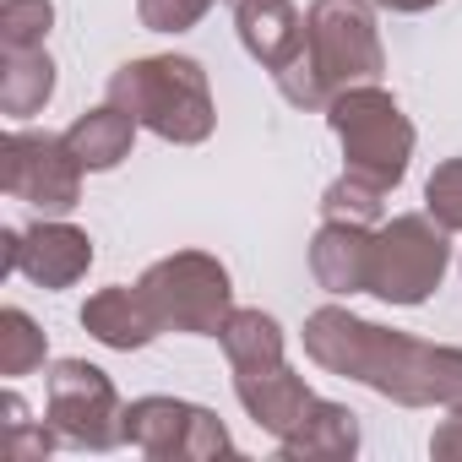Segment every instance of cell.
Wrapping results in <instances>:
<instances>
[{"instance_id": "obj_27", "label": "cell", "mask_w": 462, "mask_h": 462, "mask_svg": "<svg viewBox=\"0 0 462 462\" xmlns=\"http://www.w3.org/2000/svg\"><path fill=\"white\" fill-rule=\"evenodd\" d=\"M228 6H235V0H228Z\"/></svg>"}, {"instance_id": "obj_17", "label": "cell", "mask_w": 462, "mask_h": 462, "mask_svg": "<svg viewBox=\"0 0 462 462\" xmlns=\"http://www.w3.org/2000/svg\"><path fill=\"white\" fill-rule=\"evenodd\" d=\"M55 93V60L44 50H6V71H0V109L12 120H28L50 104Z\"/></svg>"}, {"instance_id": "obj_19", "label": "cell", "mask_w": 462, "mask_h": 462, "mask_svg": "<svg viewBox=\"0 0 462 462\" xmlns=\"http://www.w3.org/2000/svg\"><path fill=\"white\" fill-rule=\"evenodd\" d=\"M44 365V332L28 310H0V375H28Z\"/></svg>"}, {"instance_id": "obj_16", "label": "cell", "mask_w": 462, "mask_h": 462, "mask_svg": "<svg viewBox=\"0 0 462 462\" xmlns=\"http://www.w3.org/2000/svg\"><path fill=\"white\" fill-rule=\"evenodd\" d=\"M278 446H283V457H354L359 424H354V413L343 402H321L316 397L310 413H305V424L294 435H283Z\"/></svg>"}, {"instance_id": "obj_23", "label": "cell", "mask_w": 462, "mask_h": 462, "mask_svg": "<svg viewBox=\"0 0 462 462\" xmlns=\"http://www.w3.org/2000/svg\"><path fill=\"white\" fill-rule=\"evenodd\" d=\"M212 6H217V0H136V17H142V28H152V33H185V28H196Z\"/></svg>"}, {"instance_id": "obj_15", "label": "cell", "mask_w": 462, "mask_h": 462, "mask_svg": "<svg viewBox=\"0 0 462 462\" xmlns=\"http://www.w3.org/2000/svg\"><path fill=\"white\" fill-rule=\"evenodd\" d=\"M131 136H136V120H131L120 104H104V109L82 115V120H71L66 147L77 152V163H82L88 174H104V169H115V163L131 152Z\"/></svg>"}, {"instance_id": "obj_11", "label": "cell", "mask_w": 462, "mask_h": 462, "mask_svg": "<svg viewBox=\"0 0 462 462\" xmlns=\"http://www.w3.org/2000/svg\"><path fill=\"white\" fill-rule=\"evenodd\" d=\"M235 392H240V402H245V413L262 424V430H273L278 440L283 435H294L300 424H305V413H310V402H316V392L289 370V365H267V370H235Z\"/></svg>"}, {"instance_id": "obj_8", "label": "cell", "mask_w": 462, "mask_h": 462, "mask_svg": "<svg viewBox=\"0 0 462 462\" xmlns=\"http://www.w3.org/2000/svg\"><path fill=\"white\" fill-rule=\"evenodd\" d=\"M0 185L39 212H71L82 201V163L66 147V136L12 131L0 142Z\"/></svg>"}, {"instance_id": "obj_13", "label": "cell", "mask_w": 462, "mask_h": 462, "mask_svg": "<svg viewBox=\"0 0 462 462\" xmlns=\"http://www.w3.org/2000/svg\"><path fill=\"white\" fill-rule=\"evenodd\" d=\"M235 23H240V44L273 77L305 55V17L289 0H235Z\"/></svg>"}, {"instance_id": "obj_7", "label": "cell", "mask_w": 462, "mask_h": 462, "mask_svg": "<svg viewBox=\"0 0 462 462\" xmlns=\"http://www.w3.org/2000/svg\"><path fill=\"white\" fill-rule=\"evenodd\" d=\"M50 419L60 440L88 451H109L125 440V408L115 397V381L82 359H60L50 370Z\"/></svg>"}, {"instance_id": "obj_1", "label": "cell", "mask_w": 462, "mask_h": 462, "mask_svg": "<svg viewBox=\"0 0 462 462\" xmlns=\"http://www.w3.org/2000/svg\"><path fill=\"white\" fill-rule=\"evenodd\" d=\"M305 348L332 375H354V381H365L381 397H397L408 408H435V402L457 408L462 402V348L386 332V327L359 321L337 305H327L305 321Z\"/></svg>"}, {"instance_id": "obj_3", "label": "cell", "mask_w": 462, "mask_h": 462, "mask_svg": "<svg viewBox=\"0 0 462 462\" xmlns=\"http://www.w3.org/2000/svg\"><path fill=\"white\" fill-rule=\"evenodd\" d=\"M109 104H120L136 125L158 131L163 142H207L212 136V93L207 71L185 55L131 60L109 77Z\"/></svg>"}, {"instance_id": "obj_2", "label": "cell", "mask_w": 462, "mask_h": 462, "mask_svg": "<svg viewBox=\"0 0 462 462\" xmlns=\"http://www.w3.org/2000/svg\"><path fill=\"white\" fill-rule=\"evenodd\" d=\"M381 66L386 50L365 0H316L305 17V55L278 71V88L300 109H327L332 93L375 82Z\"/></svg>"}, {"instance_id": "obj_5", "label": "cell", "mask_w": 462, "mask_h": 462, "mask_svg": "<svg viewBox=\"0 0 462 462\" xmlns=\"http://www.w3.org/2000/svg\"><path fill=\"white\" fill-rule=\"evenodd\" d=\"M451 245H446V228L408 212L375 228V245H370V289L386 305H424L430 289L446 278Z\"/></svg>"}, {"instance_id": "obj_14", "label": "cell", "mask_w": 462, "mask_h": 462, "mask_svg": "<svg viewBox=\"0 0 462 462\" xmlns=\"http://www.w3.org/2000/svg\"><path fill=\"white\" fill-rule=\"evenodd\" d=\"M82 327L98 337V343H109V348H147L158 332H163V321H158V310L147 305V294L142 289H98L88 305H82Z\"/></svg>"}, {"instance_id": "obj_25", "label": "cell", "mask_w": 462, "mask_h": 462, "mask_svg": "<svg viewBox=\"0 0 462 462\" xmlns=\"http://www.w3.org/2000/svg\"><path fill=\"white\" fill-rule=\"evenodd\" d=\"M430 451H435V457H462V402H457V408H451V419L435 430Z\"/></svg>"}, {"instance_id": "obj_10", "label": "cell", "mask_w": 462, "mask_h": 462, "mask_svg": "<svg viewBox=\"0 0 462 462\" xmlns=\"http://www.w3.org/2000/svg\"><path fill=\"white\" fill-rule=\"evenodd\" d=\"M6 256L0 267L33 278L39 289H71L93 267V240L71 223H33V228H6L0 235Z\"/></svg>"}, {"instance_id": "obj_20", "label": "cell", "mask_w": 462, "mask_h": 462, "mask_svg": "<svg viewBox=\"0 0 462 462\" xmlns=\"http://www.w3.org/2000/svg\"><path fill=\"white\" fill-rule=\"evenodd\" d=\"M381 207H386V185H375V180H365L354 169L337 185H327V196H321V212L327 217H343V223H375Z\"/></svg>"}, {"instance_id": "obj_26", "label": "cell", "mask_w": 462, "mask_h": 462, "mask_svg": "<svg viewBox=\"0 0 462 462\" xmlns=\"http://www.w3.org/2000/svg\"><path fill=\"white\" fill-rule=\"evenodd\" d=\"M375 6H386V12H430L435 0H375Z\"/></svg>"}, {"instance_id": "obj_6", "label": "cell", "mask_w": 462, "mask_h": 462, "mask_svg": "<svg viewBox=\"0 0 462 462\" xmlns=\"http://www.w3.org/2000/svg\"><path fill=\"white\" fill-rule=\"evenodd\" d=\"M136 289L147 294V305L158 310V321L174 327V332H212L217 337V327L228 321V310H235L228 273L207 251H180V256L152 262Z\"/></svg>"}, {"instance_id": "obj_4", "label": "cell", "mask_w": 462, "mask_h": 462, "mask_svg": "<svg viewBox=\"0 0 462 462\" xmlns=\"http://www.w3.org/2000/svg\"><path fill=\"white\" fill-rule=\"evenodd\" d=\"M327 120L343 142V158L354 174L375 180V185H397L408 174V158H413V125L402 120L397 98L381 93L375 82H359V88H343L332 93L327 104Z\"/></svg>"}, {"instance_id": "obj_18", "label": "cell", "mask_w": 462, "mask_h": 462, "mask_svg": "<svg viewBox=\"0 0 462 462\" xmlns=\"http://www.w3.org/2000/svg\"><path fill=\"white\" fill-rule=\"evenodd\" d=\"M217 343H223V354H228V365H235V370L283 365V332L262 310H228V321L217 327Z\"/></svg>"}, {"instance_id": "obj_24", "label": "cell", "mask_w": 462, "mask_h": 462, "mask_svg": "<svg viewBox=\"0 0 462 462\" xmlns=\"http://www.w3.org/2000/svg\"><path fill=\"white\" fill-rule=\"evenodd\" d=\"M6 430H12V457L17 462H33V457H44L50 451V430H33L28 424V408H23V397H6Z\"/></svg>"}, {"instance_id": "obj_9", "label": "cell", "mask_w": 462, "mask_h": 462, "mask_svg": "<svg viewBox=\"0 0 462 462\" xmlns=\"http://www.w3.org/2000/svg\"><path fill=\"white\" fill-rule=\"evenodd\" d=\"M125 440L147 457H217V451H235L228 430L196 408V402H180V397H136L125 408Z\"/></svg>"}, {"instance_id": "obj_12", "label": "cell", "mask_w": 462, "mask_h": 462, "mask_svg": "<svg viewBox=\"0 0 462 462\" xmlns=\"http://www.w3.org/2000/svg\"><path fill=\"white\" fill-rule=\"evenodd\" d=\"M370 245L375 235L365 223L327 217L321 235L310 240V273L327 294H365L370 289Z\"/></svg>"}, {"instance_id": "obj_21", "label": "cell", "mask_w": 462, "mask_h": 462, "mask_svg": "<svg viewBox=\"0 0 462 462\" xmlns=\"http://www.w3.org/2000/svg\"><path fill=\"white\" fill-rule=\"evenodd\" d=\"M50 23H55L50 0H6L0 6V44L6 50H44Z\"/></svg>"}, {"instance_id": "obj_22", "label": "cell", "mask_w": 462, "mask_h": 462, "mask_svg": "<svg viewBox=\"0 0 462 462\" xmlns=\"http://www.w3.org/2000/svg\"><path fill=\"white\" fill-rule=\"evenodd\" d=\"M424 201H430V217L446 228V235H462V158H446L430 174Z\"/></svg>"}]
</instances>
